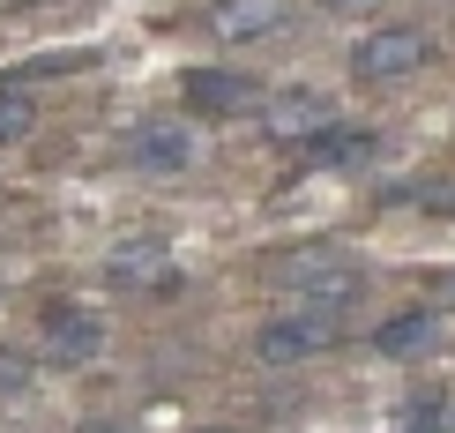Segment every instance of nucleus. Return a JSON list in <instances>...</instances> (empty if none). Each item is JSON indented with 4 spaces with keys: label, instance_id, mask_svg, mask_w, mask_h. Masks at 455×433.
I'll use <instances>...</instances> for the list:
<instances>
[{
    "label": "nucleus",
    "instance_id": "nucleus-1",
    "mask_svg": "<svg viewBox=\"0 0 455 433\" xmlns=\"http://www.w3.org/2000/svg\"><path fill=\"white\" fill-rule=\"evenodd\" d=\"M276 285L299 299V314H351L358 299H366V269H358L351 254H291L276 269Z\"/></svg>",
    "mask_w": 455,
    "mask_h": 433
},
{
    "label": "nucleus",
    "instance_id": "nucleus-2",
    "mask_svg": "<svg viewBox=\"0 0 455 433\" xmlns=\"http://www.w3.org/2000/svg\"><path fill=\"white\" fill-rule=\"evenodd\" d=\"M433 60V37L411 30V23H381L373 37H358L351 45V83H403V75H419Z\"/></svg>",
    "mask_w": 455,
    "mask_h": 433
},
{
    "label": "nucleus",
    "instance_id": "nucleus-3",
    "mask_svg": "<svg viewBox=\"0 0 455 433\" xmlns=\"http://www.w3.org/2000/svg\"><path fill=\"white\" fill-rule=\"evenodd\" d=\"M336 336H344V322L336 314H276V322H261L254 329V359L261 366H299V359H314V351H329Z\"/></svg>",
    "mask_w": 455,
    "mask_h": 433
},
{
    "label": "nucleus",
    "instance_id": "nucleus-4",
    "mask_svg": "<svg viewBox=\"0 0 455 433\" xmlns=\"http://www.w3.org/2000/svg\"><path fill=\"white\" fill-rule=\"evenodd\" d=\"M254 120H261L269 142H299V149H307V142H321L336 127V105L321 98V90H269V105H261Z\"/></svg>",
    "mask_w": 455,
    "mask_h": 433
},
{
    "label": "nucleus",
    "instance_id": "nucleus-5",
    "mask_svg": "<svg viewBox=\"0 0 455 433\" xmlns=\"http://www.w3.org/2000/svg\"><path fill=\"white\" fill-rule=\"evenodd\" d=\"M180 83H187V112H202V120H239V112L269 105V90L232 75V68H195V75H180Z\"/></svg>",
    "mask_w": 455,
    "mask_h": 433
},
{
    "label": "nucleus",
    "instance_id": "nucleus-6",
    "mask_svg": "<svg viewBox=\"0 0 455 433\" xmlns=\"http://www.w3.org/2000/svg\"><path fill=\"white\" fill-rule=\"evenodd\" d=\"M202 30H210L217 45H261V37L291 30V0H217Z\"/></svg>",
    "mask_w": 455,
    "mask_h": 433
},
{
    "label": "nucleus",
    "instance_id": "nucleus-7",
    "mask_svg": "<svg viewBox=\"0 0 455 433\" xmlns=\"http://www.w3.org/2000/svg\"><path fill=\"white\" fill-rule=\"evenodd\" d=\"M127 157L142 172H187L195 164V127L187 120H135L127 127Z\"/></svg>",
    "mask_w": 455,
    "mask_h": 433
},
{
    "label": "nucleus",
    "instance_id": "nucleus-8",
    "mask_svg": "<svg viewBox=\"0 0 455 433\" xmlns=\"http://www.w3.org/2000/svg\"><path fill=\"white\" fill-rule=\"evenodd\" d=\"M45 351H52V359H98V351H105V322H98V314H90V307H52L45 314Z\"/></svg>",
    "mask_w": 455,
    "mask_h": 433
},
{
    "label": "nucleus",
    "instance_id": "nucleus-9",
    "mask_svg": "<svg viewBox=\"0 0 455 433\" xmlns=\"http://www.w3.org/2000/svg\"><path fill=\"white\" fill-rule=\"evenodd\" d=\"M105 277L120 292H142V285H164V239H120L105 254Z\"/></svg>",
    "mask_w": 455,
    "mask_h": 433
},
{
    "label": "nucleus",
    "instance_id": "nucleus-10",
    "mask_svg": "<svg viewBox=\"0 0 455 433\" xmlns=\"http://www.w3.org/2000/svg\"><path fill=\"white\" fill-rule=\"evenodd\" d=\"M433 336H441V314H433V307H403L395 322L373 329V351H388V359H411V351H433Z\"/></svg>",
    "mask_w": 455,
    "mask_h": 433
},
{
    "label": "nucleus",
    "instance_id": "nucleus-11",
    "mask_svg": "<svg viewBox=\"0 0 455 433\" xmlns=\"http://www.w3.org/2000/svg\"><path fill=\"white\" fill-rule=\"evenodd\" d=\"M373 157V135L366 127H329L321 142H307V164L314 172H344V164H366Z\"/></svg>",
    "mask_w": 455,
    "mask_h": 433
},
{
    "label": "nucleus",
    "instance_id": "nucleus-12",
    "mask_svg": "<svg viewBox=\"0 0 455 433\" xmlns=\"http://www.w3.org/2000/svg\"><path fill=\"white\" fill-rule=\"evenodd\" d=\"M30 120H37V112H30V90H15L8 75H0V149L23 142V135H30Z\"/></svg>",
    "mask_w": 455,
    "mask_h": 433
},
{
    "label": "nucleus",
    "instance_id": "nucleus-13",
    "mask_svg": "<svg viewBox=\"0 0 455 433\" xmlns=\"http://www.w3.org/2000/svg\"><path fill=\"white\" fill-rule=\"evenodd\" d=\"M30 351H0V397H23V389H30Z\"/></svg>",
    "mask_w": 455,
    "mask_h": 433
},
{
    "label": "nucleus",
    "instance_id": "nucleus-14",
    "mask_svg": "<svg viewBox=\"0 0 455 433\" xmlns=\"http://www.w3.org/2000/svg\"><path fill=\"white\" fill-rule=\"evenodd\" d=\"M83 433H135V426H83Z\"/></svg>",
    "mask_w": 455,
    "mask_h": 433
}]
</instances>
